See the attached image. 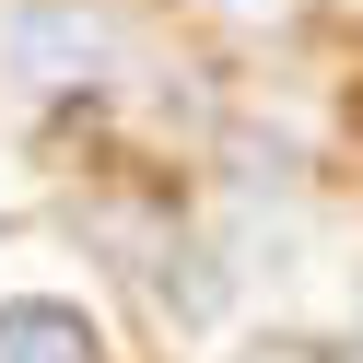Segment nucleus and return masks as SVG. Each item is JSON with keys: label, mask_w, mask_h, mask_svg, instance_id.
Returning <instances> with one entry per match:
<instances>
[{"label": "nucleus", "mask_w": 363, "mask_h": 363, "mask_svg": "<svg viewBox=\"0 0 363 363\" xmlns=\"http://www.w3.org/2000/svg\"><path fill=\"white\" fill-rule=\"evenodd\" d=\"M258 363H316V352H258Z\"/></svg>", "instance_id": "nucleus-3"}, {"label": "nucleus", "mask_w": 363, "mask_h": 363, "mask_svg": "<svg viewBox=\"0 0 363 363\" xmlns=\"http://www.w3.org/2000/svg\"><path fill=\"white\" fill-rule=\"evenodd\" d=\"M0 363H94V328L59 305H12L0 316Z\"/></svg>", "instance_id": "nucleus-2"}, {"label": "nucleus", "mask_w": 363, "mask_h": 363, "mask_svg": "<svg viewBox=\"0 0 363 363\" xmlns=\"http://www.w3.org/2000/svg\"><path fill=\"white\" fill-rule=\"evenodd\" d=\"M106 59H118V24H106L94 0H12V12H0V71L35 82V94L94 82Z\"/></svg>", "instance_id": "nucleus-1"}]
</instances>
